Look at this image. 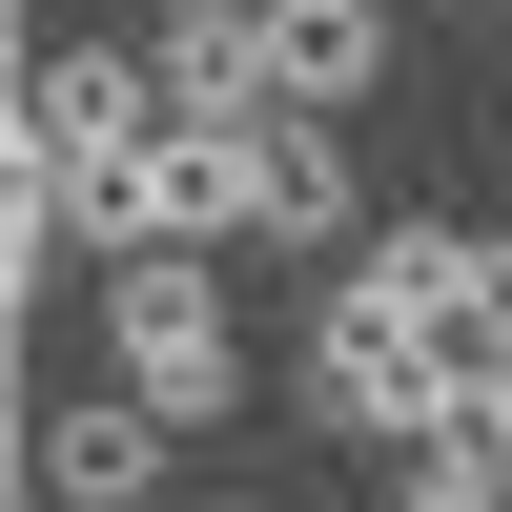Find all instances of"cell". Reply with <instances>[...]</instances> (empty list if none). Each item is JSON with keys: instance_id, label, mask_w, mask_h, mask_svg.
Here are the masks:
<instances>
[{"instance_id": "7a4b0ae2", "label": "cell", "mask_w": 512, "mask_h": 512, "mask_svg": "<svg viewBox=\"0 0 512 512\" xmlns=\"http://www.w3.org/2000/svg\"><path fill=\"white\" fill-rule=\"evenodd\" d=\"M205 205H226V246H369V226H349V144H328L308 103L205 123Z\"/></svg>"}, {"instance_id": "9c48e42d", "label": "cell", "mask_w": 512, "mask_h": 512, "mask_svg": "<svg viewBox=\"0 0 512 512\" xmlns=\"http://www.w3.org/2000/svg\"><path fill=\"white\" fill-rule=\"evenodd\" d=\"M390 512H512V451H472V431L390 451Z\"/></svg>"}, {"instance_id": "8fae6325", "label": "cell", "mask_w": 512, "mask_h": 512, "mask_svg": "<svg viewBox=\"0 0 512 512\" xmlns=\"http://www.w3.org/2000/svg\"><path fill=\"white\" fill-rule=\"evenodd\" d=\"M492 267H512V226H492Z\"/></svg>"}, {"instance_id": "ba28073f", "label": "cell", "mask_w": 512, "mask_h": 512, "mask_svg": "<svg viewBox=\"0 0 512 512\" xmlns=\"http://www.w3.org/2000/svg\"><path fill=\"white\" fill-rule=\"evenodd\" d=\"M369 82H390V0H267V103L349 123Z\"/></svg>"}, {"instance_id": "3957f363", "label": "cell", "mask_w": 512, "mask_h": 512, "mask_svg": "<svg viewBox=\"0 0 512 512\" xmlns=\"http://www.w3.org/2000/svg\"><path fill=\"white\" fill-rule=\"evenodd\" d=\"M328 308H349V328H410V349H472V328L512 308V267H492V226L431 205V226H369L349 267H328Z\"/></svg>"}, {"instance_id": "5b68a950", "label": "cell", "mask_w": 512, "mask_h": 512, "mask_svg": "<svg viewBox=\"0 0 512 512\" xmlns=\"http://www.w3.org/2000/svg\"><path fill=\"white\" fill-rule=\"evenodd\" d=\"M164 62H123V41H41V82H21V144L41 164H103V144H164Z\"/></svg>"}, {"instance_id": "8992f818", "label": "cell", "mask_w": 512, "mask_h": 512, "mask_svg": "<svg viewBox=\"0 0 512 512\" xmlns=\"http://www.w3.org/2000/svg\"><path fill=\"white\" fill-rule=\"evenodd\" d=\"M164 472H185V431H164L144 390H82L62 431H41V512H164Z\"/></svg>"}, {"instance_id": "6da1fadb", "label": "cell", "mask_w": 512, "mask_h": 512, "mask_svg": "<svg viewBox=\"0 0 512 512\" xmlns=\"http://www.w3.org/2000/svg\"><path fill=\"white\" fill-rule=\"evenodd\" d=\"M103 369L164 410V431H226V410H246V328H226V267H205V246H144V267H103Z\"/></svg>"}, {"instance_id": "52a82bcc", "label": "cell", "mask_w": 512, "mask_h": 512, "mask_svg": "<svg viewBox=\"0 0 512 512\" xmlns=\"http://www.w3.org/2000/svg\"><path fill=\"white\" fill-rule=\"evenodd\" d=\"M144 62H164V103H185V123H267V0H164Z\"/></svg>"}, {"instance_id": "30bf717a", "label": "cell", "mask_w": 512, "mask_h": 512, "mask_svg": "<svg viewBox=\"0 0 512 512\" xmlns=\"http://www.w3.org/2000/svg\"><path fill=\"white\" fill-rule=\"evenodd\" d=\"M185 512H267V492H185Z\"/></svg>"}, {"instance_id": "277c9868", "label": "cell", "mask_w": 512, "mask_h": 512, "mask_svg": "<svg viewBox=\"0 0 512 512\" xmlns=\"http://www.w3.org/2000/svg\"><path fill=\"white\" fill-rule=\"evenodd\" d=\"M308 410H328V431H369V451H431V431H451V349L328 308V328H308Z\"/></svg>"}]
</instances>
